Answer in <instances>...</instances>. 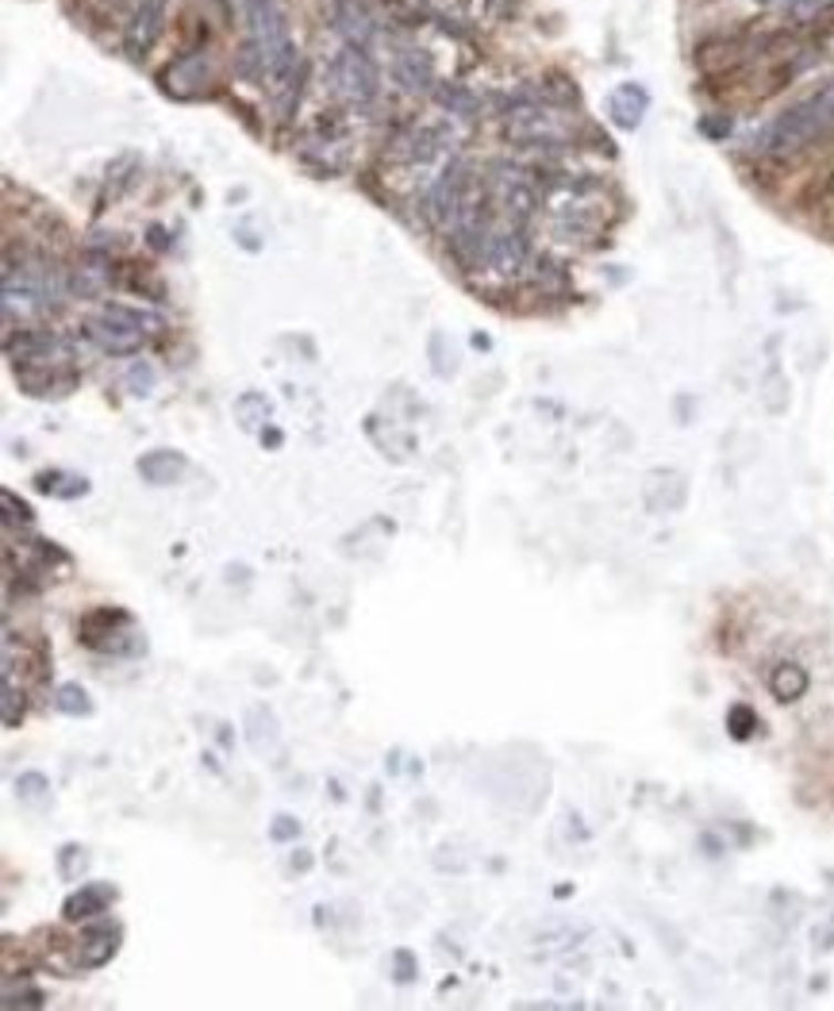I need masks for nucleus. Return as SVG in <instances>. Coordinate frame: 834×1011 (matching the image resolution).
Listing matches in <instances>:
<instances>
[{
    "label": "nucleus",
    "instance_id": "nucleus-1",
    "mask_svg": "<svg viewBox=\"0 0 834 1011\" xmlns=\"http://www.w3.org/2000/svg\"><path fill=\"white\" fill-rule=\"evenodd\" d=\"M834 135V81L823 88H815L812 96L789 104L773 124H765V132L758 135L754 147L761 155H796V150L812 147V143Z\"/></svg>",
    "mask_w": 834,
    "mask_h": 1011
},
{
    "label": "nucleus",
    "instance_id": "nucleus-2",
    "mask_svg": "<svg viewBox=\"0 0 834 1011\" xmlns=\"http://www.w3.org/2000/svg\"><path fill=\"white\" fill-rule=\"evenodd\" d=\"M158 331L161 315H154L150 309H135V304H104L101 312L85 320L88 343L101 346L104 354H135Z\"/></svg>",
    "mask_w": 834,
    "mask_h": 1011
},
{
    "label": "nucleus",
    "instance_id": "nucleus-3",
    "mask_svg": "<svg viewBox=\"0 0 834 1011\" xmlns=\"http://www.w3.org/2000/svg\"><path fill=\"white\" fill-rule=\"evenodd\" d=\"M62 301V278L46 262H8L4 265V312L8 320L54 309Z\"/></svg>",
    "mask_w": 834,
    "mask_h": 1011
},
{
    "label": "nucleus",
    "instance_id": "nucleus-4",
    "mask_svg": "<svg viewBox=\"0 0 834 1011\" xmlns=\"http://www.w3.org/2000/svg\"><path fill=\"white\" fill-rule=\"evenodd\" d=\"M504 135L520 147H562L570 139L565 116L546 101V96H523L504 112Z\"/></svg>",
    "mask_w": 834,
    "mask_h": 1011
},
{
    "label": "nucleus",
    "instance_id": "nucleus-5",
    "mask_svg": "<svg viewBox=\"0 0 834 1011\" xmlns=\"http://www.w3.org/2000/svg\"><path fill=\"white\" fill-rule=\"evenodd\" d=\"M331 77H335V88L346 104H354V108H369V104H377V93H380L377 66L358 43H346L343 51L335 54V62H331Z\"/></svg>",
    "mask_w": 834,
    "mask_h": 1011
},
{
    "label": "nucleus",
    "instance_id": "nucleus-6",
    "mask_svg": "<svg viewBox=\"0 0 834 1011\" xmlns=\"http://www.w3.org/2000/svg\"><path fill=\"white\" fill-rule=\"evenodd\" d=\"M469 181H473V174H469L461 161H450V166L442 169L431 185H427L424 220L431 223V228L450 231V223H455L458 212H461V200H466V192H469Z\"/></svg>",
    "mask_w": 834,
    "mask_h": 1011
},
{
    "label": "nucleus",
    "instance_id": "nucleus-7",
    "mask_svg": "<svg viewBox=\"0 0 834 1011\" xmlns=\"http://www.w3.org/2000/svg\"><path fill=\"white\" fill-rule=\"evenodd\" d=\"M489 189H492V197L500 200V208L508 212V220H515V223H523L534 208H539V185H534V177L523 166H515V161H497V166L489 169Z\"/></svg>",
    "mask_w": 834,
    "mask_h": 1011
},
{
    "label": "nucleus",
    "instance_id": "nucleus-8",
    "mask_svg": "<svg viewBox=\"0 0 834 1011\" xmlns=\"http://www.w3.org/2000/svg\"><path fill=\"white\" fill-rule=\"evenodd\" d=\"M4 354L8 362L15 366V374L20 369H59V366H70V346L62 343L59 335H51V331H20V335H8L4 343Z\"/></svg>",
    "mask_w": 834,
    "mask_h": 1011
},
{
    "label": "nucleus",
    "instance_id": "nucleus-9",
    "mask_svg": "<svg viewBox=\"0 0 834 1011\" xmlns=\"http://www.w3.org/2000/svg\"><path fill=\"white\" fill-rule=\"evenodd\" d=\"M528 258H531V250H528V239H523L520 223H515V228H492L481 258H477V270H484L497 281H512L523 273Z\"/></svg>",
    "mask_w": 834,
    "mask_h": 1011
},
{
    "label": "nucleus",
    "instance_id": "nucleus-10",
    "mask_svg": "<svg viewBox=\"0 0 834 1011\" xmlns=\"http://www.w3.org/2000/svg\"><path fill=\"white\" fill-rule=\"evenodd\" d=\"M127 627H132V616H127V612L96 608L77 623V638L93 646V650H112V643L119 638V630H127Z\"/></svg>",
    "mask_w": 834,
    "mask_h": 1011
},
{
    "label": "nucleus",
    "instance_id": "nucleus-11",
    "mask_svg": "<svg viewBox=\"0 0 834 1011\" xmlns=\"http://www.w3.org/2000/svg\"><path fill=\"white\" fill-rule=\"evenodd\" d=\"M393 77H396V85L408 88V93H427V88L435 85V62H431V54L416 51V46H408V51H396Z\"/></svg>",
    "mask_w": 834,
    "mask_h": 1011
},
{
    "label": "nucleus",
    "instance_id": "nucleus-12",
    "mask_svg": "<svg viewBox=\"0 0 834 1011\" xmlns=\"http://www.w3.org/2000/svg\"><path fill=\"white\" fill-rule=\"evenodd\" d=\"M650 112V93H646L643 85H619L612 96H607V116H612V124L619 127H638L643 124V116Z\"/></svg>",
    "mask_w": 834,
    "mask_h": 1011
},
{
    "label": "nucleus",
    "instance_id": "nucleus-13",
    "mask_svg": "<svg viewBox=\"0 0 834 1011\" xmlns=\"http://www.w3.org/2000/svg\"><path fill=\"white\" fill-rule=\"evenodd\" d=\"M185 473H189V458H185L181 450L158 447L139 458V477L150 484H174V481H181Z\"/></svg>",
    "mask_w": 834,
    "mask_h": 1011
},
{
    "label": "nucleus",
    "instance_id": "nucleus-14",
    "mask_svg": "<svg viewBox=\"0 0 834 1011\" xmlns=\"http://www.w3.org/2000/svg\"><path fill=\"white\" fill-rule=\"evenodd\" d=\"M161 15H166V0H143L132 28H127V46H132V54L150 51L154 39H158V31H161Z\"/></svg>",
    "mask_w": 834,
    "mask_h": 1011
},
{
    "label": "nucleus",
    "instance_id": "nucleus-15",
    "mask_svg": "<svg viewBox=\"0 0 834 1011\" xmlns=\"http://www.w3.org/2000/svg\"><path fill=\"white\" fill-rule=\"evenodd\" d=\"M116 900V888L112 885H85V888H77L74 896H70L66 904H62V916L70 919V924H85V919H93V916H101L108 904Z\"/></svg>",
    "mask_w": 834,
    "mask_h": 1011
},
{
    "label": "nucleus",
    "instance_id": "nucleus-16",
    "mask_svg": "<svg viewBox=\"0 0 834 1011\" xmlns=\"http://www.w3.org/2000/svg\"><path fill=\"white\" fill-rule=\"evenodd\" d=\"M35 484L46 492V497H59V500H74V497H85L88 492L85 477L66 473V469H43V473L35 477Z\"/></svg>",
    "mask_w": 834,
    "mask_h": 1011
},
{
    "label": "nucleus",
    "instance_id": "nucleus-17",
    "mask_svg": "<svg viewBox=\"0 0 834 1011\" xmlns=\"http://www.w3.org/2000/svg\"><path fill=\"white\" fill-rule=\"evenodd\" d=\"M769 689L781 703H792L807 692V674L800 666H776V674L769 677Z\"/></svg>",
    "mask_w": 834,
    "mask_h": 1011
},
{
    "label": "nucleus",
    "instance_id": "nucleus-18",
    "mask_svg": "<svg viewBox=\"0 0 834 1011\" xmlns=\"http://www.w3.org/2000/svg\"><path fill=\"white\" fill-rule=\"evenodd\" d=\"M247 734L258 750H273L278 747V719H273L265 708H254L247 716Z\"/></svg>",
    "mask_w": 834,
    "mask_h": 1011
},
{
    "label": "nucleus",
    "instance_id": "nucleus-19",
    "mask_svg": "<svg viewBox=\"0 0 834 1011\" xmlns=\"http://www.w3.org/2000/svg\"><path fill=\"white\" fill-rule=\"evenodd\" d=\"M54 703H59V711H66V716H88V708H93V700H88V692L81 689V685H62V689L54 692Z\"/></svg>",
    "mask_w": 834,
    "mask_h": 1011
},
{
    "label": "nucleus",
    "instance_id": "nucleus-20",
    "mask_svg": "<svg viewBox=\"0 0 834 1011\" xmlns=\"http://www.w3.org/2000/svg\"><path fill=\"white\" fill-rule=\"evenodd\" d=\"M0 504H4L8 528H28V523H35V512H31V508L23 504V500H15V492H12V489L0 492Z\"/></svg>",
    "mask_w": 834,
    "mask_h": 1011
},
{
    "label": "nucleus",
    "instance_id": "nucleus-21",
    "mask_svg": "<svg viewBox=\"0 0 834 1011\" xmlns=\"http://www.w3.org/2000/svg\"><path fill=\"white\" fill-rule=\"evenodd\" d=\"M112 950H116V931H101V935H93L88 938V946L81 953H85V966H101V961H108L112 958Z\"/></svg>",
    "mask_w": 834,
    "mask_h": 1011
},
{
    "label": "nucleus",
    "instance_id": "nucleus-22",
    "mask_svg": "<svg viewBox=\"0 0 834 1011\" xmlns=\"http://www.w3.org/2000/svg\"><path fill=\"white\" fill-rule=\"evenodd\" d=\"M15 792H20V800H43L46 792H51V781L43 778V773H20V781H15Z\"/></svg>",
    "mask_w": 834,
    "mask_h": 1011
},
{
    "label": "nucleus",
    "instance_id": "nucleus-23",
    "mask_svg": "<svg viewBox=\"0 0 834 1011\" xmlns=\"http://www.w3.org/2000/svg\"><path fill=\"white\" fill-rule=\"evenodd\" d=\"M23 719V692H15L12 674H4V727H15Z\"/></svg>",
    "mask_w": 834,
    "mask_h": 1011
},
{
    "label": "nucleus",
    "instance_id": "nucleus-24",
    "mask_svg": "<svg viewBox=\"0 0 834 1011\" xmlns=\"http://www.w3.org/2000/svg\"><path fill=\"white\" fill-rule=\"evenodd\" d=\"M439 101H442V108H447V112H455V116H461V119H466V116H473V112H477L473 96H466V88H442V96H439Z\"/></svg>",
    "mask_w": 834,
    "mask_h": 1011
},
{
    "label": "nucleus",
    "instance_id": "nucleus-25",
    "mask_svg": "<svg viewBox=\"0 0 834 1011\" xmlns=\"http://www.w3.org/2000/svg\"><path fill=\"white\" fill-rule=\"evenodd\" d=\"M754 711L747 708V703H739V708L731 711V719H727V727L734 731V739H750V731H754Z\"/></svg>",
    "mask_w": 834,
    "mask_h": 1011
},
{
    "label": "nucleus",
    "instance_id": "nucleus-26",
    "mask_svg": "<svg viewBox=\"0 0 834 1011\" xmlns=\"http://www.w3.org/2000/svg\"><path fill=\"white\" fill-rule=\"evenodd\" d=\"M834 8V0H789V15L792 20H812V15Z\"/></svg>",
    "mask_w": 834,
    "mask_h": 1011
},
{
    "label": "nucleus",
    "instance_id": "nucleus-27",
    "mask_svg": "<svg viewBox=\"0 0 834 1011\" xmlns=\"http://www.w3.org/2000/svg\"><path fill=\"white\" fill-rule=\"evenodd\" d=\"M127 389L135 396L150 393L154 389V369L150 366H132V374H127Z\"/></svg>",
    "mask_w": 834,
    "mask_h": 1011
},
{
    "label": "nucleus",
    "instance_id": "nucleus-28",
    "mask_svg": "<svg viewBox=\"0 0 834 1011\" xmlns=\"http://www.w3.org/2000/svg\"><path fill=\"white\" fill-rule=\"evenodd\" d=\"M296 835H301V823H296L293 815H278V820H273V838H278V843H293Z\"/></svg>",
    "mask_w": 834,
    "mask_h": 1011
},
{
    "label": "nucleus",
    "instance_id": "nucleus-29",
    "mask_svg": "<svg viewBox=\"0 0 834 1011\" xmlns=\"http://www.w3.org/2000/svg\"><path fill=\"white\" fill-rule=\"evenodd\" d=\"M393 977H396V981H400V984H408L411 977H416V961H411V953H408V950H396Z\"/></svg>",
    "mask_w": 834,
    "mask_h": 1011
},
{
    "label": "nucleus",
    "instance_id": "nucleus-30",
    "mask_svg": "<svg viewBox=\"0 0 834 1011\" xmlns=\"http://www.w3.org/2000/svg\"><path fill=\"white\" fill-rule=\"evenodd\" d=\"M262 447H281V435H278V427H270V435H262Z\"/></svg>",
    "mask_w": 834,
    "mask_h": 1011
},
{
    "label": "nucleus",
    "instance_id": "nucleus-31",
    "mask_svg": "<svg viewBox=\"0 0 834 1011\" xmlns=\"http://www.w3.org/2000/svg\"><path fill=\"white\" fill-rule=\"evenodd\" d=\"M758 4H776V0H758Z\"/></svg>",
    "mask_w": 834,
    "mask_h": 1011
}]
</instances>
